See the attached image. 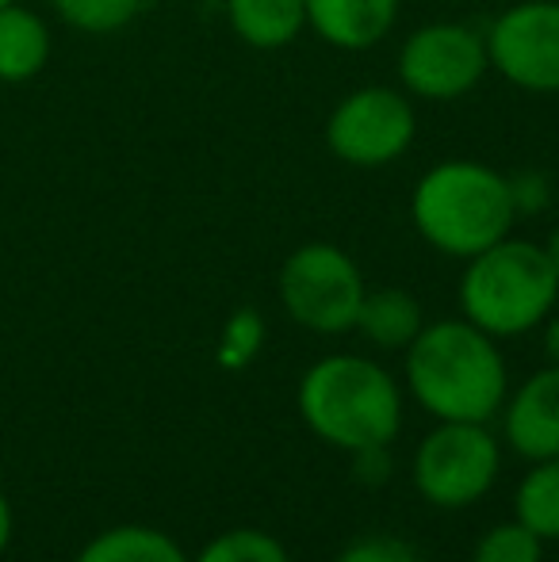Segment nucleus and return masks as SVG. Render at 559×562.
Masks as SVG:
<instances>
[{
    "label": "nucleus",
    "instance_id": "obj_7",
    "mask_svg": "<svg viewBox=\"0 0 559 562\" xmlns=\"http://www.w3.org/2000/svg\"><path fill=\"white\" fill-rule=\"evenodd\" d=\"M414 108L395 89H357L334 108L326 123V146L357 169H380L411 149Z\"/></svg>",
    "mask_w": 559,
    "mask_h": 562
},
{
    "label": "nucleus",
    "instance_id": "obj_12",
    "mask_svg": "<svg viewBox=\"0 0 559 562\" xmlns=\"http://www.w3.org/2000/svg\"><path fill=\"white\" fill-rule=\"evenodd\" d=\"M51 61V27L27 4L12 0L0 8V81L23 85Z\"/></svg>",
    "mask_w": 559,
    "mask_h": 562
},
{
    "label": "nucleus",
    "instance_id": "obj_1",
    "mask_svg": "<svg viewBox=\"0 0 559 562\" xmlns=\"http://www.w3.org/2000/svg\"><path fill=\"white\" fill-rule=\"evenodd\" d=\"M406 383L437 422L487 425L506 402V363L491 334L468 318L433 322L406 345Z\"/></svg>",
    "mask_w": 559,
    "mask_h": 562
},
{
    "label": "nucleus",
    "instance_id": "obj_3",
    "mask_svg": "<svg viewBox=\"0 0 559 562\" xmlns=\"http://www.w3.org/2000/svg\"><path fill=\"white\" fill-rule=\"evenodd\" d=\"M411 215L433 249L471 260L510 237L517 218L514 188L502 172L479 161H445L418 180Z\"/></svg>",
    "mask_w": 559,
    "mask_h": 562
},
{
    "label": "nucleus",
    "instance_id": "obj_24",
    "mask_svg": "<svg viewBox=\"0 0 559 562\" xmlns=\"http://www.w3.org/2000/svg\"><path fill=\"white\" fill-rule=\"evenodd\" d=\"M545 257H548V265H552V268H556V276H559V226L552 229V237H548Z\"/></svg>",
    "mask_w": 559,
    "mask_h": 562
},
{
    "label": "nucleus",
    "instance_id": "obj_25",
    "mask_svg": "<svg viewBox=\"0 0 559 562\" xmlns=\"http://www.w3.org/2000/svg\"><path fill=\"white\" fill-rule=\"evenodd\" d=\"M4 4H12V0H0V8H4Z\"/></svg>",
    "mask_w": 559,
    "mask_h": 562
},
{
    "label": "nucleus",
    "instance_id": "obj_21",
    "mask_svg": "<svg viewBox=\"0 0 559 562\" xmlns=\"http://www.w3.org/2000/svg\"><path fill=\"white\" fill-rule=\"evenodd\" d=\"M357 474L365 482H388V474H391V459H388V448H368V451H357Z\"/></svg>",
    "mask_w": 559,
    "mask_h": 562
},
{
    "label": "nucleus",
    "instance_id": "obj_6",
    "mask_svg": "<svg viewBox=\"0 0 559 562\" xmlns=\"http://www.w3.org/2000/svg\"><path fill=\"white\" fill-rule=\"evenodd\" d=\"M502 451L479 422H437L418 445L414 486L433 509H468L499 479Z\"/></svg>",
    "mask_w": 559,
    "mask_h": 562
},
{
    "label": "nucleus",
    "instance_id": "obj_10",
    "mask_svg": "<svg viewBox=\"0 0 559 562\" xmlns=\"http://www.w3.org/2000/svg\"><path fill=\"white\" fill-rule=\"evenodd\" d=\"M506 445L529 463L559 456V368L529 375L506 402Z\"/></svg>",
    "mask_w": 559,
    "mask_h": 562
},
{
    "label": "nucleus",
    "instance_id": "obj_8",
    "mask_svg": "<svg viewBox=\"0 0 559 562\" xmlns=\"http://www.w3.org/2000/svg\"><path fill=\"white\" fill-rule=\"evenodd\" d=\"M487 69V38L463 23H425L399 50V77L422 100H460Z\"/></svg>",
    "mask_w": 559,
    "mask_h": 562
},
{
    "label": "nucleus",
    "instance_id": "obj_16",
    "mask_svg": "<svg viewBox=\"0 0 559 562\" xmlns=\"http://www.w3.org/2000/svg\"><path fill=\"white\" fill-rule=\"evenodd\" d=\"M514 513L540 540H559V456L533 463V471L517 482Z\"/></svg>",
    "mask_w": 559,
    "mask_h": 562
},
{
    "label": "nucleus",
    "instance_id": "obj_13",
    "mask_svg": "<svg viewBox=\"0 0 559 562\" xmlns=\"http://www.w3.org/2000/svg\"><path fill=\"white\" fill-rule=\"evenodd\" d=\"M234 35L254 50H280L306 27L303 0H226Z\"/></svg>",
    "mask_w": 559,
    "mask_h": 562
},
{
    "label": "nucleus",
    "instance_id": "obj_14",
    "mask_svg": "<svg viewBox=\"0 0 559 562\" xmlns=\"http://www.w3.org/2000/svg\"><path fill=\"white\" fill-rule=\"evenodd\" d=\"M422 306L414 295L399 288L365 291V303L357 314V329L365 334L368 345L376 348H406L422 334Z\"/></svg>",
    "mask_w": 559,
    "mask_h": 562
},
{
    "label": "nucleus",
    "instance_id": "obj_18",
    "mask_svg": "<svg viewBox=\"0 0 559 562\" xmlns=\"http://www.w3.org/2000/svg\"><path fill=\"white\" fill-rule=\"evenodd\" d=\"M62 23L85 35H112L123 31L138 15L142 0H51Z\"/></svg>",
    "mask_w": 559,
    "mask_h": 562
},
{
    "label": "nucleus",
    "instance_id": "obj_22",
    "mask_svg": "<svg viewBox=\"0 0 559 562\" xmlns=\"http://www.w3.org/2000/svg\"><path fill=\"white\" fill-rule=\"evenodd\" d=\"M12 532H15L12 502H8V494H4V490H0V555H4L8 543H12Z\"/></svg>",
    "mask_w": 559,
    "mask_h": 562
},
{
    "label": "nucleus",
    "instance_id": "obj_19",
    "mask_svg": "<svg viewBox=\"0 0 559 562\" xmlns=\"http://www.w3.org/2000/svg\"><path fill=\"white\" fill-rule=\"evenodd\" d=\"M545 559V540L537 532L522 525V520H506V525H494L479 536L471 562H540Z\"/></svg>",
    "mask_w": 559,
    "mask_h": 562
},
{
    "label": "nucleus",
    "instance_id": "obj_11",
    "mask_svg": "<svg viewBox=\"0 0 559 562\" xmlns=\"http://www.w3.org/2000/svg\"><path fill=\"white\" fill-rule=\"evenodd\" d=\"M306 23L337 50H368L395 27L399 0H303Z\"/></svg>",
    "mask_w": 559,
    "mask_h": 562
},
{
    "label": "nucleus",
    "instance_id": "obj_20",
    "mask_svg": "<svg viewBox=\"0 0 559 562\" xmlns=\"http://www.w3.org/2000/svg\"><path fill=\"white\" fill-rule=\"evenodd\" d=\"M337 562H418V551L399 536H360L337 555Z\"/></svg>",
    "mask_w": 559,
    "mask_h": 562
},
{
    "label": "nucleus",
    "instance_id": "obj_17",
    "mask_svg": "<svg viewBox=\"0 0 559 562\" xmlns=\"http://www.w3.org/2000/svg\"><path fill=\"white\" fill-rule=\"evenodd\" d=\"M192 562H291L288 548L261 528H231L215 536Z\"/></svg>",
    "mask_w": 559,
    "mask_h": 562
},
{
    "label": "nucleus",
    "instance_id": "obj_23",
    "mask_svg": "<svg viewBox=\"0 0 559 562\" xmlns=\"http://www.w3.org/2000/svg\"><path fill=\"white\" fill-rule=\"evenodd\" d=\"M545 356H548L552 368H559V314L548 322V329H545Z\"/></svg>",
    "mask_w": 559,
    "mask_h": 562
},
{
    "label": "nucleus",
    "instance_id": "obj_2",
    "mask_svg": "<svg viewBox=\"0 0 559 562\" xmlns=\"http://www.w3.org/2000/svg\"><path fill=\"white\" fill-rule=\"evenodd\" d=\"M299 417L329 448L357 456L391 448L403 429V394L368 356H326L299 379Z\"/></svg>",
    "mask_w": 559,
    "mask_h": 562
},
{
    "label": "nucleus",
    "instance_id": "obj_15",
    "mask_svg": "<svg viewBox=\"0 0 559 562\" xmlns=\"http://www.w3.org/2000/svg\"><path fill=\"white\" fill-rule=\"evenodd\" d=\"M74 562H192L177 540L149 525H120L92 536Z\"/></svg>",
    "mask_w": 559,
    "mask_h": 562
},
{
    "label": "nucleus",
    "instance_id": "obj_5",
    "mask_svg": "<svg viewBox=\"0 0 559 562\" xmlns=\"http://www.w3.org/2000/svg\"><path fill=\"white\" fill-rule=\"evenodd\" d=\"M365 276L337 245L311 241L295 249L280 268V303L311 334H349L365 303Z\"/></svg>",
    "mask_w": 559,
    "mask_h": 562
},
{
    "label": "nucleus",
    "instance_id": "obj_9",
    "mask_svg": "<svg viewBox=\"0 0 559 562\" xmlns=\"http://www.w3.org/2000/svg\"><path fill=\"white\" fill-rule=\"evenodd\" d=\"M487 58L517 89L559 92V4L525 0L502 12L487 31Z\"/></svg>",
    "mask_w": 559,
    "mask_h": 562
},
{
    "label": "nucleus",
    "instance_id": "obj_4",
    "mask_svg": "<svg viewBox=\"0 0 559 562\" xmlns=\"http://www.w3.org/2000/svg\"><path fill=\"white\" fill-rule=\"evenodd\" d=\"M559 299V276L548 265L545 245L502 237L476 252L460 280V311L483 334L522 337L548 322Z\"/></svg>",
    "mask_w": 559,
    "mask_h": 562
}]
</instances>
